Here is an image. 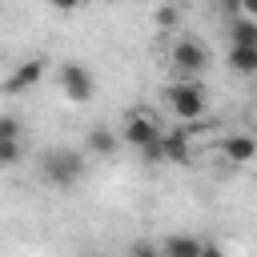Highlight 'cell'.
Wrapping results in <instances>:
<instances>
[{"label": "cell", "instance_id": "6da1fadb", "mask_svg": "<svg viewBox=\"0 0 257 257\" xmlns=\"http://www.w3.org/2000/svg\"><path fill=\"white\" fill-rule=\"evenodd\" d=\"M84 169H88V161H84L80 149H44V153H40V177H44L48 185H56V189L80 185Z\"/></svg>", "mask_w": 257, "mask_h": 257}, {"label": "cell", "instance_id": "7a4b0ae2", "mask_svg": "<svg viewBox=\"0 0 257 257\" xmlns=\"http://www.w3.org/2000/svg\"><path fill=\"white\" fill-rule=\"evenodd\" d=\"M161 96H165V104H169L181 120H205L209 96H205V88H201V80H197V76H181V80H177V84H169Z\"/></svg>", "mask_w": 257, "mask_h": 257}, {"label": "cell", "instance_id": "3957f363", "mask_svg": "<svg viewBox=\"0 0 257 257\" xmlns=\"http://www.w3.org/2000/svg\"><path fill=\"white\" fill-rule=\"evenodd\" d=\"M169 64H173L181 76H201V72L209 68V48H205L201 40H193V36H181V40L173 44V52H169Z\"/></svg>", "mask_w": 257, "mask_h": 257}, {"label": "cell", "instance_id": "277c9868", "mask_svg": "<svg viewBox=\"0 0 257 257\" xmlns=\"http://www.w3.org/2000/svg\"><path fill=\"white\" fill-rule=\"evenodd\" d=\"M60 92H64L72 104H88L92 92H96V80H92V72H88L80 60H64V64H60Z\"/></svg>", "mask_w": 257, "mask_h": 257}, {"label": "cell", "instance_id": "5b68a950", "mask_svg": "<svg viewBox=\"0 0 257 257\" xmlns=\"http://www.w3.org/2000/svg\"><path fill=\"white\" fill-rule=\"evenodd\" d=\"M161 137V120L149 112V108H133L128 116H124V141L133 145V149H141V145H149V141H157Z\"/></svg>", "mask_w": 257, "mask_h": 257}, {"label": "cell", "instance_id": "8992f818", "mask_svg": "<svg viewBox=\"0 0 257 257\" xmlns=\"http://www.w3.org/2000/svg\"><path fill=\"white\" fill-rule=\"evenodd\" d=\"M157 253L161 257H217V245H209V241H201L193 233H177V237L161 241Z\"/></svg>", "mask_w": 257, "mask_h": 257}, {"label": "cell", "instance_id": "52a82bcc", "mask_svg": "<svg viewBox=\"0 0 257 257\" xmlns=\"http://www.w3.org/2000/svg\"><path fill=\"white\" fill-rule=\"evenodd\" d=\"M40 76H44V60H20L8 76H4V92L8 96H16V92H28L32 84H40Z\"/></svg>", "mask_w": 257, "mask_h": 257}, {"label": "cell", "instance_id": "ba28073f", "mask_svg": "<svg viewBox=\"0 0 257 257\" xmlns=\"http://www.w3.org/2000/svg\"><path fill=\"white\" fill-rule=\"evenodd\" d=\"M161 161L169 165H189L193 161V145L185 128H161Z\"/></svg>", "mask_w": 257, "mask_h": 257}, {"label": "cell", "instance_id": "9c48e42d", "mask_svg": "<svg viewBox=\"0 0 257 257\" xmlns=\"http://www.w3.org/2000/svg\"><path fill=\"white\" fill-rule=\"evenodd\" d=\"M221 157H225L229 165H249V161L257 157V141H253L249 133H229L225 145H221Z\"/></svg>", "mask_w": 257, "mask_h": 257}, {"label": "cell", "instance_id": "30bf717a", "mask_svg": "<svg viewBox=\"0 0 257 257\" xmlns=\"http://www.w3.org/2000/svg\"><path fill=\"white\" fill-rule=\"evenodd\" d=\"M229 68L237 76H253L257 72V44H233L229 48Z\"/></svg>", "mask_w": 257, "mask_h": 257}, {"label": "cell", "instance_id": "8fae6325", "mask_svg": "<svg viewBox=\"0 0 257 257\" xmlns=\"http://www.w3.org/2000/svg\"><path fill=\"white\" fill-rule=\"evenodd\" d=\"M88 153H96V157H112V153H116V133H112L108 124H96V128L88 133Z\"/></svg>", "mask_w": 257, "mask_h": 257}, {"label": "cell", "instance_id": "7c38bea8", "mask_svg": "<svg viewBox=\"0 0 257 257\" xmlns=\"http://www.w3.org/2000/svg\"><path fill=\"white\" fill-rule=\"evenodd\" d=\"M229 36H233V44H257V24H253V16H237V20L229 24Z\"/></svg>", "mask_w": 257, "mask_h": 257}, {"label": "cell", "instance_id": "4fadbf2b", "mask_svg": "<svg viewBox=\"0 0 257 257\" xmlns=\"http://www.w3.org/2000/svg\"><path fill=\"white\" fill-rule=\"evenodd\" d=\"M20 157H24L20 137H0V169H16V165H20Z\"/></svg>", "mask_w": 257, "mask_h": 257}, {"label": "cell", "instance_id": "5bb4252c", "mask_svg": "<svg viewBox=\"0 0 257 257\" xmlns=\"http://www.w3.org/2000/svg\"><path fill=\"white\" fill-rule=\"evenodd\" d=\"M0 137H20V120L12 112H0Z\"/></svg>", "mask_w": 257, "mask_h": 257}, {"label": "cell", "instance_id": "9a60e30c", "mask_svg": "<svg viewBox=\"0 0 257 257\" xmlns=\"http://www.w3.org/2000/svg\"><path fill=\"white\" fill-rule=\"evenodd\" d=\"M157 24L161 28H173L177 24V8H157Z\"/></svg>", "mask_w": 257, "mask_h": 257}, {"label": "cell", "instance_id": "2e32d148", "mask_svg": "<svg viewBox=\"0 0 257 257\" xmlns=\"http://www.w3.org/2000/svg\"><path fill=\"white\" fill-rule=\"evenodd\" d=\"M84 0H48V8H56V12H76Z\"/></svg>", "mask_w": 257, "mask_h": 257}, {"label": "cell", "instance_id": "e0dca14e", "mask_svg": "<svg viewBox=\"0 0 257 257\" xmlns=\"http://www.w3.org/2000/svg\"><path fill=\"white\" fill-rule=\"evenodd\" d=\"M128 253H133V257H153V253H157V245H149V241H137Z\"/></svg>", "mask_w": 257, "mask_h": 257}, {"label": "cell", "instance_id": "ac0fdd59", "mask_svg": "<svg viewBox=\"0 0 257 257\" xmlns=\"http://www.w3.org/2000/svg\"><path fill=\"white\" fill-rule=\"evenodd\" d=\"M221 8L225 12H241V0H221Z\"/></svg>", "mask_w": 257, "mask_h": 257}, {"label": "cell", "instance_id": "d6986e66", "mask_svg": "<svg viewBox=\"0 0 257 257\" xmlns=\"http://www.w3.org/2000/svg\"><path fill=\"white\" fill-rule=\"evenodd\" d=\"M96 4H112V0H96Z\"/></svg>", "mask_w": 257, "mask_h": 257}]
</instances>
